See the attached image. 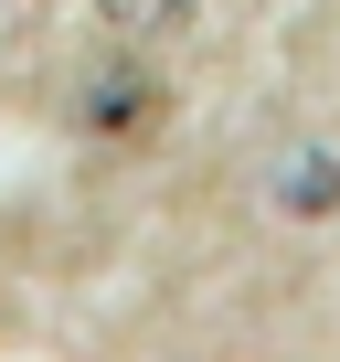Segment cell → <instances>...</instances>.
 <instances>
[{
  "label": "cell",
  "instance_id": "cell-1",
  "mask_svg": "<svg viewBox=\"0 0 340 362\" xmlns=\"http://www.w3.org/2000/svg\"><path fill=\"white\" fill-rule=\"evenodd\" d=\"M107 11H117V22H138V33H159V22H181L192 0H107Z\"/></svg>",
  "mask_w": 340,
  "mask_h": 362
}]
</instances>
